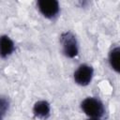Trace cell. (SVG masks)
<instances>
[{"label":"cell","instance_id":"obj_10","mask_svg":"<svg viewBox=\"0 0 120 120\" xmlns=\"http://www.w3.org/2000/svg\"><path fill=\"white\" fill-rule=\"evenodd\" d=\"M3 116H4V115H3L2 113H0V120H3Z\"/></svg>","mask_w":120,"mask_h":120},{"label":"cell","instance_id":"obj_7","mask_svg":"<svg viewBox=\"0 0 120 120\" xmlns=\"http://www.w3.org/2000/svg\"><path fill=\"white\" fill-rule=\"evenodd\" d=\"M108 62L111 67V68L116 72L119 73L120 71V48L119 46L113 47L108 55Z\"/></svg>","mask_w":120,"mask_h":120},{"label":"cell","instance_id":"obj_3","mask_svg":"<svg viewBox=\"0 0 120 120\" xmlns=\"http://www.w3.org/2000/svg\"><path fill=\"white\" fill-rule=\"evenodd\" d=\"M94 77V68L88 64H81L73 73V80L76 84L81 86H87L91 83Z\"/></svg>","mask_w":120,"mask_h":120},{"label":"cell","instance_id":"obj_1","mask_svg":"<svg viewBox=\"0 0 120 120\" xmlns=\"http://www.w3.org/2000/svg\"><path fill=\"white\" fill-rule=\"evenodd\" d=\"M81 110L89 118H101L105 112L103 102L96 97H87L81 102Z\"/></svg>","mask_w":120,"mask_h":120},{"label":"cell","instance_id":"obj_6","mask_svg":"<svg viewBox=\"0 0 120 120\" xmlns=\"http://www.w3.org/2000/svg\"><path fill=\"white\" fill-rule=\"evenodd\" d=\"M15 51V43L8 35L0 36V57L5 59L9 57Z\"/></svg>","mask_w":120,"mask_h":120},{"label":"cell","instance_id":"obj_4","mask_svg":"<svg viewBox=\"0 0 120 120\" xmlns=\"http://www.w3.org/2000/svg\"><path fill=\"white\" fill-rule=\"evenodd\" d=\"M37 8L43 17L50 20L56 18L60 12V4L57 0H38Z\"/></svg>","mask_w":120,"mask_h":120},{"label":"cell","instance_id":"obj_9","mask_svg":"<svg viewBox=\"0 0 120 120\" xmlns=\"http://www.w3.org/2000/svg\"><path fill=\"white\" fill-rule=\"evenodd\" d=\"M87 120H101V118H89Z\"/></svg>","mask_w":120,"mask_h":120},{"label":"cell","instance_id":"obj_5","mask_svg":"<svg viewBox=\"0 0 120 120\" xmlns=\"http://www.w3.org/2000/svg\"><path fill=\"white\" fill-rule=\"evenodd\" d=\"M32 112L35 117L39 119H47L51 114V104L44 99L38 100L34 103Z\"/></svg>","mask_w":120,"mask_h":120},{"label":"cell","instance_id":"obj_8","mask_svg":"<svg viewBox=\"0 0 120 120\" xmlns=\"http://www.w3.org/2000/svg\"><path fill=\"white\" fill-rule=\"evenodd\" d=\"M9 99L8 98V97L6 96H0V113H2L3 115L8 112V109H9Z\"/></svg>","mask_w":120,"mask_h":120},{"label":"cell","instance_id":"obj_2","mask_svg":"<svg viewBox=\"0 0 120 120\" xmlns=\"http://www.w3.org/2000/svg\"><path fill=\"white\" fill-rule=\"evenodd\" d=\"M60 45L63 54L68 58H74L79 54V43L76 36L70 32H63L60 36Z\"/></svg>","mask_w":120,"mask_h":120}]
</instances>
